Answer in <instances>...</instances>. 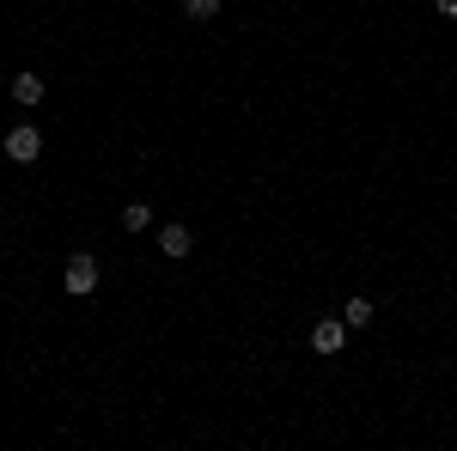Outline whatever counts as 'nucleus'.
I'll return each instance as SVG.
<instances>
[{"instance_id":"nucleus-1","label":"nucleus","mask_w":457,"mask_h":451,"mask_svg":"<svg viewBox=\"0 0 457 451\" xmlns=\"http://www.w3.org/2000/svg\"><path fill=\"white\" fill-rule=\"evenodd\" d=\"M6 159H12V165H37V159H43V135H37L31 122H19V129L6 135Z\"/></svg>"},{"instance_id":"nucleus-2","label":"nucleus","mask_w":457,"mask_h":451,"mask_svg":"<svg viewBox=\"0 0 457 451\" xmlns=\"http://www.w3.org/2000/svg\"><path fill=\"white\" fill-rule=\"evenodd\" d=\"M68 293L73 299H86V293H98V256H68Z\"/></svg>"},{"instance_id":"nucleus-3","label":"nucleus","mask_w":457,"mask_h":451,"mask_svg":"<svg viewBox=\"0 0 457 451\" xmlns=\"http://www.w3.org/2000/svg\"><path fill=\"white\" fill-rule=\"evenodd\" d=\"M342 342H348V323H342V317L312 323V347H317V354H342Z\"/></svg>"},{"instance_id":"nucleus-4","label":"nucleus","mask_w":457,"mask_h":451,"mask_svg":"<svg viewBox=\"0 0 457 451\" xmlns=\"http://www.w3.org/2000/svg\"><path fill=\"white\" fill-rule=\"evenodd\" d=\"M43 92H49V86H43V73H31V68L12 73V98H19V104H43Z\"/></svg>"},{"instance_id":"nucleus-5","label":"nucleus","mask_w":457,"mask_h":451,"mask_svg":"<svg viewBox=\"0 0 457 451\" xmlns=\"http://www.w3.org/2000/svg\"><path fill=\"white\" fill-rule=\"evenodd\" d=\"M189 244H195V232H189V226H159V250H165V256H189Z\"/></svg>"},{"instance_id":"nucleus-6","label":"nucleus","mask_w":457,"mask_h":451,"mask_svg":"<svg viewBox=\"0 0 457 451\" xmlns=\"http://www.w3.org/2000/svg\"><path fill=\"white\" fill-rule=\"evenodd\" d=\"M342 323H348V330H366V323H372V299H366V293L348 299V305H342Z\"/></svg>"},{"instance_id":"nucleus-7","label":"nucleus","mask_w":457,"mask_h":451,"mask_svg":"<svg viewBox=\"0 0 457 451\" xmlns=\"http://www.w3.org/2000/svg\"><path fill=\"white\" fill-rule=\"evenodd\" d=\"M122 226H129V232H146V226H153V208H146V202H129V208H122Z\"/></svg>"},{"instance_id":"nucleus-8","label":"nucleus","mask_w":457,"mask_h":451,"mask_svg":"<svg viewBox=\"0 0 457 451\" xmlns=\"http://www.w3.org/2000/svg\"><path fill=\"white\" fill-rule=\"evenodd\" d=\"M183 13H189V19H213V13H220V0H183Z\"/></svg>"},{"instance_id":"nucleus-9","label":"nucleus","mask_w":457,"mask_h":451,"mask_svg":"<svg viewBox=\"0 0 457 451\" xmlns=\"http://www.w3.org/2000/svg\"><path fill=\"white\" fill-rule=\"evenodd\" d=\"M433 6H439V13H445V19H457V0H433Z\"/></svg>"}]
</instances>
